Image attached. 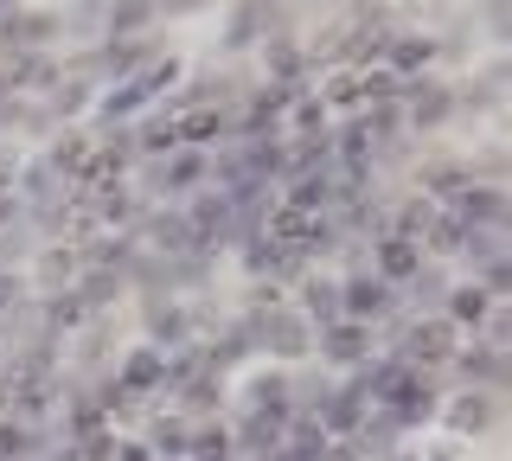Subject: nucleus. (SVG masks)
I'll return each instance as SVG.
<instances>
[{"label":"nucleus","instance_id":"1","mask_svg":"<svg viewBox=\"0 0 512 461\" xmlns=\"http://www.w3.org/2000/svg\"><path fill=\"white\" fill-rule=\"evenodd\" d=\"M199 461H231V449H224V436H205V442H199Z\"/></svg>","mask_w":512,"mask_h":461},{"label":"nucleus","instance_id":"2","mask_svg":"<svg viewBox=\"0 0 512 461\" xmlns=\"http://www.w3.org/2000/svg\"><path fill=\"white\" fill-rule=\"evenodd\" d=\"M20 442H26L20 429H0V455H20Z\"/></svg>","mask_w":512,"mask_h":461}]
</instances>
